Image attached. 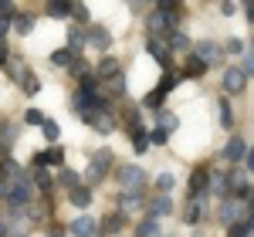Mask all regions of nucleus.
<instances>
[{
  "mask_svg": "<svg viewBox=\"0 0 254 237\" xmlns=\"http://www.w3.org/2000/svg\"><path fill=\"white\" fill-rule=\"evenodd\" d=\"M139 203H142V193H126L122 197V210H136Z\"/></svg>",
  "mask_w": 254,
  "mask_h": 237,
  "instance_id": "c756f323",
  "label": "nucleus"
},
{
  "mask_svg": "<svg viewBox=\"0 0 254 237\" xmlns=\"http://www.w3.org/2000/svg\"><path fill=\"white\" fill-rule=\"evenodd\" d=\"M119 183H122V190H126V193H139V190L146 186V173L139 170L136 163L119 166Z\"/></svg>",
  "mask_w": 254,
  "mask_h": 237,
  "instance_id": "f257e3e1",
  "label": "nucleus"
},
{
  "mask_svg": "<svg viewBox=\"0 0 254 237\" xmlns=\"http://www.w3.org/2000/svg\"><path fill=\"white\" fill-rule=\"evenodd\" d=\"M14 24H17L20 34H31V27H34V20L27 17V14H17V20H14Z\"/></svg>",
  "mask_w": 254,
  "mask_h": 237,
  "instance_id": "72a5a7b5",
  "label": "nucleus"
},
{
  "mask_svg": "<svg viewBox=\"0 0 254 237\" xmlns=\"http://www.w3.org/2000/svg\"><path fill=\"white\" fill-rule=\"evenodd\" d=\"M122 227H126V214H116V217L102 220V231H105V234H116V231H122Z\"/></svg>",
  "mask_w": 254,
  "mask_h": 237,
  "instance_id": "4be33fe9",
  "label": "nucleus"
},
{
  "mask_svg": "<svg viewBox=\"0 0 254 237\" xmlns=\"http://www.w3.org/2000/svg\"><path fill=\"white\" fill-rule=\"evenodd\" d=\"M81 44H85V34H81L78 24H71V27H68V51H75V55H78Z\"/></svg>",
  "mask_w": 254,
  "mask_h": 237,
  "instance_id": "dca6fc26",
  "label": "nucleus"
},
{
  "mask_svg": "<svg viewBox=\"0 0 254 237\" xmlns=\"http://www.w3.org/2000/svg\"><path fill=\"white\" fill-rule=\"evenodd\" d=\"M203 71H207V64H203V61L196 58V55H187V68H183V78H187V75H203Z\"/></svg>",
  "mask_w": 254,
  "mask_h": 237,
  "instance_id": "f3484780",
  "label": "nucleus"
},
{
  "mask_svg": "<svg viewBox=\"0 0 254 237\" xmlns=\"http://www.w3.org/2000/svg\"><path fill=\"white\" fill-rule=\"evenodd\" d=\"M153 234H156V220H146V224L139 227V234H136V237H153Z\"/></svg>",
  "mask_w": 254,
  "mask_h": 237,
  "instance_id": "58836bf2",
  "label": "nucleus"
},
{
  "mask_svg": "<svg viewBox=\"0 0 254 237\" xmlns=\"http://www.w3.org/2000/svg\"><path fill=\"white\" fill-rule=\"evenodd\" d=\"M241 214H244V203H241L237 197H224V200H220V210H217L220 224H227V227H231V224H237Z\"/></svg>",
  "mask_w": 254,
  "mask_h": 237,
  "instance_id": "20e7f679",
  "label": "nucleus"
},
{
  "mask_svg": "<svg viewBox=\"0 0 254 237\" xmlns=\"http://www.w3.org/2000/svg\"><path fill=\"white\" fill-rule=\"evenodd\" d=\"M98 75H105V78L116 75V58H102L98 61Z\"/></svg>",
  "mask_w": 254,
  "mask_h": 237,
  "instance_id": "2f4dec72",
  "label": "nucleus"
},
{
  "mask_svg": "<svg viewBox=\"0 0 254 237\" xmlns=\"http://www.w3.org/2000/svg\"><path fill=\"white\" fill-rule=\"evenodd\" d=\"M180 81H183V71H166V78L159 81V92H163V95H170Z\"/></svg>",
  "mask_w": 254,
  "mask_h": 237,
  "instance_id": "a211bd4d",
  "label": "nucleus"
},
{
  "mask_svg": "<svg viewBox=\"0 0 254 237\" xmlns=\"http://www.w3.org/2000/svg\"><path fill=\"white\" fill-rule=\"evenodd\" d=\"M78 58L75 51H68V48H61V51H55L51 55V64H58V68H71V61Z\"/></svg>",
  "mask_w": 254,
  "mask_h": 237,
  "instance_id": "6ab92c4d",
  "label": "nucleus"
},
{
  "mask_svg": "<svg viewBox=\"0 0 254 237\" xmlns=\"http://www.w3.org/2000/svg\"><path fill=\"white\" fill-rule=\"evenodd\" d=\"M68 197H71V203H75V207H88V203H92V190H88V186H75Z\"/></svg>",
  "mask_w": 254,
  "mask_h": 237,
  "instance_id": "aec40b11",
  "label": "nucleus"
},
{
  "mask_svg": "<svg viewBox=\"0 0 254 237\" xmlns=\"http://www.w3.org/2000/svg\"><path fill=\"white\" fill-rule=\"evenodd\" d=\"M88 41L95 44L98 51H109V44H112V34H109V31H105L102 24H95V27L88 31Z\"/></svg>",
  "mask_w": 254,
  "mask_h": 237,
  "instance_id": "4468645a",
  "label": "nucleus"
},
{
  "mask_svg": "<svg viewBox=\"0 0 254 237\" xmlns=\"http://www.w3.org/2000/svg\"><path fill=\"white\" fill-rule=\"evenodd\" d=\"M163 48L166 51H193V44H190V38L187 34H180V31H173V34H166V41H163Z\"/></svg>",
  "mask_w": 254,
  "mask_h": 237,
  "instance_id": "f8f14e48",
  "label": "nucleus"
},
{
  "mask_svg": "<svg viewBox=\"0 0 254 237\" xmlns=\"http://www.w3.org/2000/svg\"><path fill=\"white\" fill-rule=\"evenodd\" d=\"M227 51H231V55H244V41L231 38V41H227Z\"/></svg>",
  "mask_w": 254,
  "mask_h": 237,
  "instance_id": "ea45409f",
  "label": "nucleus"
},
{
  "mask_svg": "<svg viewBox=\"0 0 254 237\" xmlns=\"http://www.w3.org/2000/svg\"><path fill=\"white\" fill-rule=\"evenodd\" d=\"M207 186H210V170H207V166H196L193 177H190V197L200 200L207 193Z\"/></svg>",
  "mask_w": 254,
  "mask_h": 237,
  "instance_id": "39448f33",
  "label": "nucleus"
},
{
  "mask_svg": "<svg viewBox=\"0 0 254 237\" xmlns=\"http://www.w3.org/2000/svg\"><path fill=\"white\" fill-rule=\"evenodd\" d=\"M210 186H214V190L220 193V197H227V193H231V190H227V177H224V173H217V177H210Z\"/></svg>",
  "mask_w": 254,
  "mask_h": 237,
  "instance_id": "bb28decb",
  "label": "nucleus"
},
{
  "mask_svg": "<svg viewBox=\"0 0 254 237\" xmlns=\"http://www.w3.org/2000/svg\"><path fill=\"white\" fill-rule=\"evenodd\" d=\"M105 92H109V95H122V92H126V78H122V75H109V78H105Z\"/></svg>",
  "mask_w": 254,
  "mask_h": 237,
  "instance_id": "412c9836",
  "label": "nucleus"
},
{
  "mask_svg": "<svg viewBox=\"0 0 254 237\" xmlns=\"http://www.w3.org/2000/svg\"><path fill=\"white\" fill-rule=\"evenodd\" d=\"M163 99H166V95H163L159 88H153V92H149V95L142 99V105H149V109H159V105H163Z\"/></svg>",
  "mask_w": 254,
  "mask_h": 237,
  "instance_id": "cd10ccee",
  "label": "nucleus"
},
{
  "mask_svg": "<svg viewBox=\"0 0 254 237\" xmlns=\"http://www.w3.org/2000/svg\"><path fill=\"white\" fill-rule=\"evenodd\" d=\"M190 55H196V58L203 61V64H210V61H220V48H217L214 41H200Z\"/></svg>",
  "mask_w": 254,
  "mask_h": 237,
  "instance_id": "9d476101",
  "label": "nucleus"
},
{
  "mask_svg": "<svg viewBox=\"0 0 254 237\" xmlns=\"http://www.w3.org/2000/svg\"><path fill=\"white\" fill-rule=\"evenodd\" d=\"M75 183H78V177H75L71 170H61V186H71V190H75Z\"/></svg>",
  "mask_w": 254,
  "mask_h": 237,
  "instance_id": "4c0bfd02",
  "label": "nucleus"
},
{
  "mask_svg": "<svg viewBox=\"0 0 254 237\" xmlns=\"http://www.w3.org/2000/svg\"><path fill=\"white\" fill-rule=\"evenodd\" d=\"M248 156V146H244V139L234 136L227 146H224V159H231V163H241V159Z\"/></svg>",
  "mask_w": 254,
  "mask_h": 237,
  "instance_id": "ddd939ff",
  "label": "nucleus"
},
{
  "mask_svg": "<svg viewBox=\"0 0 254 237\" xmlns=\"http://www.w3.org/2000/svg\"><path fill=\"white\" fill-rule=\"evenodd\" d=\"M159 129H166V132L176 129V116L173 112H159Z\"/></svg>",
  "mask_w": 254,
  "mask_h": 237,
  "instance_id": "f704fd0d",
  "label": "nucleus"
},
{
  "mask_svg": "<svg viewBox=\"0 0 254 237\" xmlns=\"http://www.w3.org/2000/svg\"><path fill=\"white\" fill-rule=\"evenodd\" d=\"M200 214H203L200 200H193V203H187V214H183V224H196V220H200Z\"/></svg>",
  "mask_w": 254,
  "mask_h": 237,
  "instance_id": "b1692460",
  "label": "nucleus"
},
{
  "mask_svg": "<svg viewBox=\"0 0 254 237\" xmlns=\"http://www.w3.org/2000/svg\"><path fill=\"white\" fill-rule=\"evenodd\" d=\"M251 234V227L244 224V220H237V224H231V231H227V237H248Z\"/></svg>",
  "mask_w": 254,
  "mask_h": 237,
  "instance_id": "7c9ffc66",
  "label": "nucleus"
},
{
  "mask_svg": "<svg viewBox=\"0 0 254 237\" xmlns=\"http://www.w3.org/2000/svg\"><path fill=\"white\" fill-rule=\"evenodd\" d=\"M149 55H153V58H156L159 64L166 68V71H173V55H170V51H166L159 41H149Z\"/></svg>",
  "mask_w": 254,
  "mask_h": 237,
  "instance_id": "2eb2a0df",
  "label": "nucleus"
},
{
  "mask_svg": "<svg viewBox=\"0 0 254 237\" xmlns=\"http://www.w3.org/2000/svg\"><path fill=\"white\" fill-rule=\"evenodd\" d=\"M146 210H149V217H153V220H156V217H166V214H173V200L159 193V197H153L149 203H146Z\"/></svg>",
  "mask_w": 254,
  "mask_h": 237,
  "instance_id": "1a4fd4ad",
  "label": "nucleus"
},
{
  "mask_svg": "<svg viewBox=\"0 0 254 237\" xmlns=\"http://www.w3.org/2000/svg\"><path fill=\"white\" fill-rule=\"evenodd\" d=\"M248 170L254 173V149H248Z\"/></svg>",
  "mask_w": 254,
  "mask_h": 237,
  "instance_id": "de8ad7c7",
  "label": "nucleus"
},
{
  "mask_svg": "<svg viewBox=\"0 0 254 237\" xmlns=\"http://www.w3.org/2000/svg\"><path fill=\"white\" fill-rule=\"evenodd\" d=\"M156 10L163 14V17H166V24H170L173 31H176V24L183 20V3H176V0H163V3H159Z\"/></svg>",
  "mask_w": 254,
  "mask_h": 237,
  "instance_id": "6e6552de",
  "label": "nucleus"
},
{
  "mask_svg": "<svg viewBox=\"0 0 254 237\" xmlns=\"http://www.w3.org/2000/svg\"><path fill=\"white\" fill-rule=\"evenodd\" d=\"M241 71H244V78H248V75H254V51L244 58V68H241Z\"/></svg>",
  "mask_w": 254,
  "mask_h": 237,
  "instance_id": "79ce46f5",
  "label": "nucleus"
},
{
  "mask_svg": "<svg viewBox=\"0 0 254 237\" xmlns=\"http://www.w3.org/2000/svg\"><path fill=\"white\" fill-rule=\"evenodd\" d=\"M48 237H64V231H61V227H51V231H48Z\"/></svg>",
  "mask_w": 254,
  "mask_h": 237,
  "instance_id": "49530a36",
  "label": "nucleus"
},
{
  "mask_svg": "<svg viewBox=\"0 0 254 237\" xmlns=\"http://www.w3.org/2000/svg\"><path fill=\"white\" fill-rule=\"evenodd\" d=\"M71 14H75L78 20H88V7H85V3H75V7H71Z\"/></svg>",
  "mask_w": 254,
  "mask_h": 237,
  "instance_id": "a19ab883",
  "label": "nucleus"
},
{
  "mask_svg": "<svg viewBox=\"0 0 254 237\" xmlns=\"http://www.w3.org/2000/svg\"><path fill=\"white\" fill-rule=\"evenodd\" d=\"M112 149H98L95 156H92V166H88V173H85V179H88V183H98V179L105 177V170H109V166H112Z\"/></svg>",
  "mask_w": 254,
  "mask_h": 237,
  "instance_id": "f03ea898",
  "label": "nucleus"
},
{
  "mask_svg": "<svg viewBox=\"0 0 254 237\" xmlns=\"http://www.w3.org/2000/svg\"><path fill=\"white\" fill-rule=\"evenodd\" d=\"M0 64H7V44L0 41Z\"/></svg>",
  "mask_w": 254,
  "mask_h": 237,
  "instance_id": "a18cd8bd",
  "label": "nucleus"
},
{
  "mask_svg": "<svg viewBox=\"0 0 254 237\" xmlns=\"http://www.w3.org/2000/svg\"><path fill=\"white\" fill-rule=\"evenodd\" d=\"M20 85H24V92H27V95H38V92H41V81L34 78V75H31V71H27V75H24V81H20Z\"/></svg>",
  "mask_w": 254,
  "mask_h": 237,
  "instance_id": "a878e982",
  "label": "nucleus"
},
{
  "mask_svg": "<svg viewBox=\"0 0 254 237\" xmlns=\"http://www.w3.org/2000/svg\"><path fill=\"white\" fill-rule=\"evenodd\" d=\"M31 197H34V190H31V183H27V179H17V183H10V186H7V203H10L14 210H20L24 203H31Z\"/></svg>",
  "mask_w": 254,
  "mask_h": 237,
  "instance_id": "7ed1b4c3",
  "label": "nucleus"
},
{
  "mask_svg": "<svg viewBox=\"0 0 254 237\" xmlns=\"http://www.w3.org/2000/svg\"><path fill=\"white\" fill-rule=\"evenodd\" d=\"M0 197L7 200V183H3V179H0Z\"/></svg>",
  "mask_w": 254,
  "mask_h": 237,
  "instance_id": "09e8293b",
  "label": "nucleus"
},
{
  "mask_svg": "<svg viewBox=\"0 0 254 237\" xmlns=\"http://www.w3.org/2000/svg\"><path fill=\"white\" fill-rule=\"evenodd\" d=\"M220 125L231 129V105H227V102H220Z\"/></svg>",
  "mask_w": 254,
  "mask_h": 237,
  "instance_id": "e433bc0d",
  "label": "nucleus"
},
{
  "mask_svg": "<svg viewBox=\"0 0 254 237\" xmlns=\"http://www.w3.org/2000/svg\"><path fill=\"white\" fill-rule=\"evenodd\" d=\"M38 186H41V190H51V177H48L44 170H41V173H38Z\"/></svg>",
  "mask_w": 254,
  "mask_h": 237,
  "instance_id": "37998d69",
  "label": "nucleus"
},
{
  "mask_svg": "<svg viewBox=\"0 0 254 237\" xmlns=\"http://www.w3.org/2000/svg\"><path fill=\"white\" fill-rule=\"evenodd\" d=\"M149 142H156V146H166V142H170V132H166V129H153V132H149Z\"/></svg>",
  "mask_w": 254,
  "mask_h": 237,
  "instance_id": "473e14b6",
  "label": "nucleus"
},
{
  "mask_svg": "<svg viewBox=\"0 0 254 237\" xmlns=\"http://www.w3.org/2000/svg\"><path fill=\"white\" fill-rule=\"evenodd\" d=\"M156 190L163 197H170V190H173V173H159L156 177Z\"/></svg>",
  "mask_w": 254,
  "mask_h": 237,
  "instance_id": "393cba45",
  "label": "nucleus"
},
{
  "mask_svg": "<svg viewBox=\"0 0 254 237\" xmlns=\"http://www.w3.org/2000/svg\"><path fill=\"white\" fill-rule=\"evenodd\" d=\"M34 163H38V166H61V163H64V149H61V146H51V149L38 153Z\"/></svg>",
  "mask_w": 254,
  "mask_h": 237,
  "instance_id": "9b49d317",
  "label": "nucleus"
},
{
  "mask_svg": "<svg viewBox=\"0 0 254 237\" xmlns=\"http://www.w3.org/2000/svg\"><path fill=\"white\" fill-rule=\"evenodd\" d=\"M24 122H27V125H44V116H41L38 109H27V116H24Z\"/></svg>",
  "mask_w": 254,
  "mask_h": 237,
  "instance_id": "c9c22d12",
  "label": "nucleus"
},
{
  "mask_svg": "<svg viewBox=\"0 0 254 237\" xmlns=\"http://www.w3.org/2000/svg\"><path fill=\"white\" fill-rule=\"evenodd\" d=\"M41 129H44V136L51 139V142L61 136V125H58V122H51V118H44V125H41Z\"/></svg>",
  "mask_w": 254,
  "mask_h": 237,
  "instance_id": "c85d7f7f",
  "label": "nucleus"
},
{
  "mask_svg": "<svg viewBox=\"0 0 254 237\" xmlns=\"http://www.w3.org/2000/svg\"><path fill=\"white\" fill-rule=\"evenodd\" d=\"M244 85H248V78H244L241 68H227V71H224V92H227V95H241Z\"/></svg>",
  "mask_w": 254,
  "mask_h": 237,
  "instance_id": "423d86ee",
  "label": "nucleus"
},
{
  "mask_svg": "<svg viewBox=\"0 0 254 237\" xmlns=\"http://www.w3.org/2000/svg\"><path fill=\"white\" fill-rule=\"evenodd\" d=\"M98 234V224L92 214H81V217H75V224H71V237H95Z\"/></svg>",
  "mask_w": 254,
  "mask_h": 237,
  "instance_id": "0eeeda50",
  "label": "nucleus"
},
{
  "mask_svg": "<svg viewBox=\"0 0 254 237\" xmlns=\"http://www.w3.org/2000/svg\"><path fill=\"white\" fill-rule=\"evenodd\" d=\"M44 10H48L51 17H68V14H71V3H64V0H55V3H48Z\"/></svg>",
  "mask_w": 254,
  "mask_h": 237,
  "instance_id": "5701e85b",
  "label": "nucleus"
},
{
  "mask_svg": "<svg viewBox=\"0 0 254 237\" xmlns=\"http://www.w3.org/2000/svg\"><path fill=\"white\" fill-rule=\"evenodd\" d=\"M244 14H248V20H251V24H254V0H251V3H248V7H244Z\"/></svg>",
  "mask_w": 254,
  "mask_h": 237,
  "instance_id": "c03bdc74",
  "label": "nucleus"
},
{
  "mask_svg": "<svg viewBox=\"0 0 254 237\" xmlns=\"http://www.w3.org/2000/svg\"><path fill=\"white\" fill-rule=\"evenodd\" d=\"M0 237H7V227H3V224H0Z\"/></svg>",
  "mask_w": 254,
  "mask_h": 237,
  "instance_id": "8fccbe9b",
  "label": "nucleus"
}]
</instances>
